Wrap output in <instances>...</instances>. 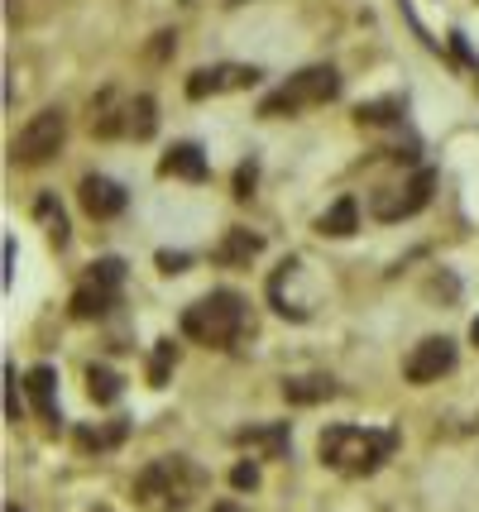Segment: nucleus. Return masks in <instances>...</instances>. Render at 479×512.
Instances as JSON below:
<instances>
[{"label":"nucleus","instance_id":"obj_1","mask_svg":"<svg viewBox=\"0 0 479 512\" xmlns=\"http://www.w3.org/2000/svg\"><path fill=\"white\" fill-rule=\"evenodd\" d=\"M206 484L211 479H206V469L197 460L163 455V460L139 469L135 498H139V508H149V512H187L206 493Z\"/></svg>","mask_w":479,"mask_h":512},{"label":"nucleus","instance_id":"obj_2","mask_svg":"<svg viewBox=\"0 0 479 512\" xmlns=\"http://www.w3.org/2000/svg\"><path fill=\"white\" fill-rule=\"evenodd\" d=\"M398 436L393 431H374V426H326L317 436V455L326 469L365 479L374 469H384V460L393 455Z\"/></svg>","mask_w":479,"mask_h":512},{"label":"nucleus","instance_id":"obj_3","mask_svg":"<svg viewBox=\"0 0 479 512\" xmlns=\"http://www.w3.org/2000/svg\"><path fill=\"white\" fill-rule=\"evenodd\" d=\"M245 331H250V302L230 288L206 292L183 312V335L206 350H235V340Z\"/></svg>","mask_w":479,"mask_h":512},{"label":"nucleus","instance_id":"obj_4","mask_svg":"<svg viewBox=\"0 0 479 512\" xmlns=\"http://www.w3.org/2000/svg\"><path fill=\"white\" fill-rule=\"evenodd\" d=\"M336 96H341L336 67H302V72H293L278 91H269V96L259 101V115H264V120H283V115L326 106V101H336Z\"/></svg>","mask_w":479,"mask_h":512},{"label":"nucleus","instance_id":"obj_5","mask_svg":"<svg viewBox=\"0 0 479 512\" xmlns=\"http://www.w3.org/2000/svg\"><path fill=\"white\" fill-rule=\"evenodd\" d=\"M63 139H68V111L63 106H44L39 115H29V125L10 139V158L20 168H39V163H48L63 149Z\"/></svg>","mask_w":479,"mask_h":512},{"label":"nucleus","instance_id":"obj_6","mask_svg":"<svg viewBox=\"0 0 479 512\" xmlns=\"http://www.w3.org/2000/svg\"><path fill=\"white\" fill-rule=\"evenodd\" d=\"M432 187H436V173L432 168H417L403 187L374 192V197H369V211H374V221H408V216H417V211L432 201Z\"/></svg>","mask_w":479,"mask_h":512},{"label":"nucleus","instance_id":"obj_7","mask_svg":"<svg viewBox=\"0 0 479 512\" xmlns=\"http://www.w3.org/2000/svg\"><path fill=\"white\" fill-rule=\"evenodd\" d=\"M307 278V264L302 259H283L274 268V278H269V302H274L278 316H288V321H307L312 316V292H302L297 283Z\"/></svg>","mask_w":479,"mask_h":512},{"label":"nucleus","instance_id":"obj_8","mask_svg":"<svg viewBox=\"0 0 479 512\" xmlns=\"http://www.w3.org/2000/svg\"><path fill=\"white\" fill-rule=\"evenodd\" d=\"M451 369H456V345L446 335H427L422 345H412L408 364H403L408 383H436L441 374H451Z\"/></svg>","mask_w":479,"mask_h":512},{"label":"nucleus","instance_id":"obj_9","mask_svg":"<svg viewBox=\"0 0 479 512\" xmlns=\"http://www.w3.org/2000/svg\"><path fill=\"white\" fill-rule=\"evenodd\" d=\"M259 82V67H235V63H221V67H197L187 77V96L192 101H206V96H221V91H245Z\"/></svg>","mask_w":479,"mask_h":512},{"label":"nucleus","instance_id":"obj_10","mask_svg":"<svg viewBox=\"0 0 479 512\" xmlns=\"http://www.w3.org/2000/svg\"><path fill=\"white\" fill-rule=\"evenodd\" d=\"M77 197H82V211L92 216V221H115L120 211H125V187L115 178H106V173H87L82 178V187H77Z\"/></svg>","mask_w":479,"mask_h":512},{"label":"nucleus","instance_id":"obj_11","mask_svg":"<svg viewBox=\"0 0 479 512\" xmlns=\"http://www.w3.org/2000/svg\"><path fill=\"white\" fill-rule=\"evenodd\" d=\"M235 446L250 450L254 460H283L288 446H293V431H288V422H259L235 431Z\"/></svg>","mask_w":479,"mask_h":512},{"label":"nucleus","instance_id":"obj_12","mask_svg":"<svg viewBox=\"0 0 479 512\" xmlns=\"http://www.w3.org/2000/svg\"><path fill=\"white\" fill-rule=\"evenodd\" d=\"M115 302H120V283L87 273V283L72 292V316H77V321H101V316L111 312Z\"/></svg>","mask_w":479,"mask_h":512},{"label":"nucleus","instance_id":"obj_13","mask_svg":"<svg viewBox=\"0 0 479 512\" xmlns=\"http://www.w3.org/2000/svg\"><path fill=\"white\" fill-rule=\"evenodd\" d=\"M24 388H29V402H34L39 422H48V426L63 422V412H58V374H53L48 364H34V369L24 374Z\"/></svg>","mask_w":479,"mask_h":512},{"label":"nucleus","instance_id":"obj_14","mask_svg":"<svg viewBox=\"0 0 479 512\" xmlns=\"http://www.w3.org/2000/svg\"><path fill=\"white\" fill-rule=\"evenodd\" d=\"M259 249H264V235H254V230H245V225H235V230H226V240L211 249V259L221 268H250L254 259H259Z\"/></svg>","mask_w":479,"mask_h":512},{"label":"nucleus","instance_id":"obj_15","mask_svg":"<svg viewBox=\"0 0 479 512\" xmlns=\"http://www.w3.org/2000/svg\"><path fill=\"white\" fill-rule=\"evenodd\" d=\"M159 173H163V178H183V182H206V178H211L206 154L197 149V144H173V149L159 158Z\"/></svg>","mask_w":479,"mask_h":512},{"label":"nucleus","instance_id":"obj_16","mask_svg":"<svg viewBox=\"0 0 479 512\" xmlns=\"http://www.w3.org/2000/svg\"><path fill=\"white\" fill-rule=\"evenodd\" d=\"M341 393L336 379H326V374H297V379H283V398L293 402V407H312V402H331Z\"/></svg>","mask_w":479,"mask_h":512},{"label":"nucleus","instance_id":"obj_17","mask_svg":"<svg viewBox=\"0 0 479 512\" xmlns=\"http://www.w3.org/2000/svg\"><path fill=\"white\" fill-rule=\"evenodd\" d=\"M125 96L120 91H101L92 101V134H101V139H115V134H125Z\"/></svg>","mask_w":479,"mask_h":512},{"label":"nucleus","instance_id":"obj_18","mask_svg":"<svg viewBox=\"0 0 479 512\" xmlns=\"http://www.w3.org/2000/svg\"><path fill=\"white\" fill-rule=\"evenodd\" d=\"M154 130H159L154 96H130V106H125V139H154Z\"/></svg>","mask_w":479,"mask_h":512},{"label":"nucleus","instance_id":"obj_19","mask_svg":"<svg viewBox=\"0 0 479 512\" xmlns=\"http://www.w3.org/2000/svg\"><path fill=\"white\" fill-rule=\"evenodd\" d=\"M321 235H331V240H345V235H355L360 230V206H355V197H341L326 216L317 221Z\"/></svg>","mask_w":479,"mask_h":512},{"label":"nucleus","instance_id":"obj_20","mask_svg":"<svg viewBox=\"0 0 479 512\" xmlns=\"http://www.w3.org/2000/svg\"><path fill=\"white\" fill-rule=\"evenodd\" d=\"M87 393H92V402L111 407V402H120V393H125V379H120L115 369H106V364H92V369H87Z\"/></svg>","mask_w":479,"mask_h":512},{"label":"nucleus","instance_id":"obj_21","mask_svg":"<svg viewBox=\"0 0 479 512\" xmlns=\"http://www.w3.org/2000/svg\"><path fill=\"white\" fill-rule=\"evenodd\" d=\"M34 216H39V225H44V235L53 245H68V216H63V206H58L53 192H44V197L34 201Z\"/></svg>","mask_w":479,"mask_h":512},{"label":"nucleus","instance_id":"obj_22","mask_svg":"<svg viewBox=\"0 0 479 512\" xmlns=\"http://www.w3.org/2000/svg\"><path fill=\"white\" fill-rule=\"evenodd\" d=\"M125 436H130V426H125V422L82 426V431H77V446H82V450H96V455H101V450H115L120 441H125Z\"/></svg>","mask_w":479,"mask_h":512},{"label":"nucleus","instance_id":"obj_23","mask_svg":"<svg viewBox=\"0 0 479 512\" xmlns=\"http://www.w3.org/2000/svg\"><path fill=\"white\" fill-rule=\"evenodd\" d=\"M398 115H403V101L388 96V101H369V106H360L355 120H360V125H388V120H398Z\"/></svg>","mask_w":479,"mask_h":512},{"label":"nucleus","instance_id":"obj_24","mask_svg":"<svg viewBox=\"0 0 479 512\" xmlns=\"http://www.w3.org/2000/svg\"><path fill=\"white\" fill-rule=\"evenodd\" d=\"M173 364H178V345H173V340H159V345H154V359H149V383L163 388Z\"/></svg>","mask_w":479,"mask_h":512},{"label":"nucleus","instance_id":"obj_25","mask_svg":"<svg viewBox=\"0 0 479 512\" xmlns=\"http://www.w3.org/2000/svg\"><path fill=\"white\" fill-rule=\"evenodd\" d=\"M5 422H20V374L5 364Z\"/></svg>","mask_w":479,"mask_h":512},{"label":"nucleus","instance_id":"obj_26","mask_svg":"<svg viewBox=\"0 0 479 512\" xmlns=\"http://www.w3.org/2000/svg\"><path fill=\"white\" fill-rule=\"evenodd\" d=\"M230 484H235L240 493H245V489H259V465H254V455H250V460H240V465L230 469Z\"/></svg>","mask_w":479,"mask_h":512},{"label":"nucleus","instance_id":"obj_27","mask_svg":"<svg viewBox=\"0 0 479 512\" xmlns=\"http://www.w3.org/2000/svg\"><path fill=\"white\" fill-rule=\"evenodd\" d=\"M254 182H259V163H240V173H235V197L240 201H250L254 197Z\"/></svg>","mask_w":479,"mask_h":512},{"label":"nucleus","instance_id":"obj_28","mask_svg":"<svg viewBox=\"0 0 479 512\" xmlns=\"http://www.w3.org/2000/svg\"><path fill=\"white\" fill-rule=\"evenodd\" d=\"M159 268H163V273H183V268H187V254H173V249H159Z\"/></svg>","mask_w":479,"mask_h":512},{"label":"nucleus","instance_id":"obj_29","mask_svg":"<svg viewBox=\"0 0 479 512\" xmlns=\"http://www.w3.org/2000/svg\"><path fill=\"white\" fill-rule=\"evenodd\" d=\"M10 278H15V240H5V273H0V283L10 288Z\"/></svg>","mask_w":479,"mask_h":512},{"label":"nucleus","instance_id":"obj_30","mask_svg":"<svg viewBox=\"0 0 479 512\" xmlns=\"http://www.w3.org/2000/svg\"><path fill=\"white\" fill-rule=\"evenodd\" d=\"M211 512H240V503H235V498H221V503H216Z\"/></svg>","mask_w":479,"mask_h":512},{"label":"nucleus","instance_id":"obj_31","mask_svg":"<svg viewBox=\"0 0 479 512\" xmlns=\"http://www.w3.org/2000/svg\"><path fill=\"white\" fill-rule=\"evenodd\" d=\"M470 335H475V345H479V321H475V326H470Z\"/></svg>","mask_w":479,"mask_h":512},{"label":"nucleus","instance_id":"obj_32","mask_svg":"<svg viewBox=\"0 0 479 512\" xmlns=\"http://www.w3.org/2000/svg\"><path fill=\"white\" fill-rule=\"evenodd\" d=\"M5 512H20V508H5Z\"/></svg>","mask_w":479,"mask_h":512}]
</instances>
